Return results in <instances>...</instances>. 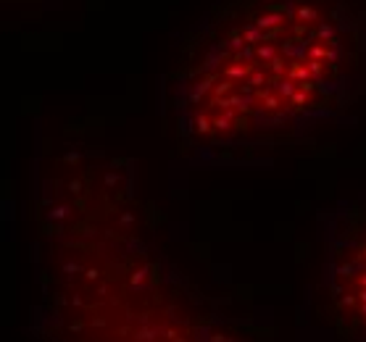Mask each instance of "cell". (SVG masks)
Masks as SVG:
<instances>
[{"label":"cell","mask_w":366,"mask_h":342,"mask_svg":"<svg viewBox=\"0 0 366 342\" xmlns=\"http://www.w3.org/2000/svg\"><path fill=\"white\" fill-rule=\"evenodd\" d=\"M366 82L350 0H221L185 37L166 108L187 153L271 148L343 116Z\"/></svg>","instance_id":"obj_1"},{"label":"cell","mask_w":366,"mask_h":342,"mask_svg":"<svg viewBox=\"0 0 366 342\" xmlns=\"http://www.w3.org/2000/svg\"><path fill=\"white\" fill-rule=\"evenodd\" d=\"M129 163L66 153L37 195L42 342H242L145 235Z\"/></svg>","instance_id":"obj_2"},{"label":"cell","mask_w":366,"mask_h":342,"mask_svg":"<svg viewBox=\"0 0 366 342\" xmlns=\"http://www.w3.org/2000/svg\"><path fill=\"white\" fill-rule=\"evenodd\" d=\"M324 310L340 342H366V195L324 216Z\"/></svg>","instance_id":"obj_3"}]
</instances>
